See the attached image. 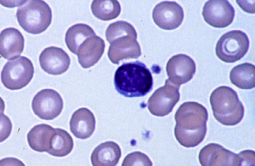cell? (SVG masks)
<instances>
[{"instance_id": "obj_1", "label": "cell", "mask_w": 255, "mask_h": 166, "mask_svg": "<svg viewBox=\"0 0 255 166\" xmlns=\"http://www.w3.org/2000/svg\"><path fill=\"white\" fill-rule=\"evenodd\" d=\"M175 119V136L181 145L193 147L203 141L208 119L207 111L203 105L195 102H186L177 110Z\"/></svg>"}, {"instance_id": "obj_2", "label": "cell", "mask_w": 255, "mask_h": 166, "mask_svg": "<svg viewBox=\"0 0 255 166\" xmlns=\"http://www.w3.org/2000/svg\"><path fill=\"white\" fill-rule=\"evenodd\" d=\"M114 85L117 91L125 97H142L152 89L153 78L144 63L131 62L124 63L117 69Z\"/></svg>"}, {"instance_id": "obj_3", "label": "cell", "mask_w": 255, "mask_h": 166, "mask_svg": "<svg viewBox=\"0 0 255 166\" xmlns=\"http://www.w3.org/2000/svg\"><path fill=\"white\" fill-rule=\"evenodd\" d=\"M210 102L213 115L220 123L235 125L242 119L244 107L233 89L225 86L217 88L212 92Z\"/></svg>"}, {"instance_id": "obj_4", "label": "cell", "mask_w": 255, "mask_h": 166, "mask_svg": "<svg viewBox=\"0 0 255 166\" xmlns=\"http://www.w3.org/2000/svg\"><path fill=\"white\" fill-rule=\"evenodd\" d=\"M19 7L16 17L20 26L28 33L40 34L45 31L52 21V11L43 0L26 1Z\"/></svg>"}, {"instance_id": "obj_5", "label": "cell", "mask_w": 255, "mask_h": 166, "mask_svg": "<svg viewBox=\"0 0 255 166\" xmlns=\"http://www.w3.org/2000/svg\"><path fill=\"white\" fill-rule=\"evenodd\" d=\"M34 72L31 61L25 56H20L5 64L1 74V81L8 89L19 90L28 85Z\"/></svg>"}, {"instance_id": "obj_6", "label": "cell", "mask_w": 255, "mask_h": 166, "mask_svg": "<svg viewBox=\"0 0 255 166\" xmlns=\"http://www.w3.org/2000/svg\"><path fill=\"white\" fill-rule=\"evenodd\" d=\"M249 46L247 35L240 30H232L223 34L216 46L217 56L227 63L235 62L247 53Z\"/></svg>"}, {"instance_id": "obj_7", "label": "cell", "mask_w": 255, "mask_h": 166, "mask_svg": "<svg viewBox=\"0 0 255 166\" xmlns=\"http://www.w3.org/2000/svg\"><path fill=\"white\" fill-rule=\"evenodd\" d=\"M179 87L166 80L165 85L157 89L148 101L150 112L164 116L170 113L180 98Z\"/></svg>"}, {"instance_id": "obj_8", "label": "cell", "mask_w": 255, "mask_h": 166, "mask_svg": "<svg viewBox=\"0 0 255 166\" xmlns=\"http://www.w3.org/2000/svg\"><path fill=\"white\" fill-rule=\"evenodd\" d=\"M63 106L60 95L55 90L45 89L39 91L34 97L32 108L34 113L44 120H52L61 112Z\"/></svg>"}, {"instance_id": "obj_9", "label": "cell", "mask_w": 255, "mask_h": 166, "mask_svg": "<svg viewBox=\"0 0 255 166\" xmlns=\"http://www.w3.org/2000/svg\"><path fill=\"white\" fill-rule=\"evenodd\" d=\"M233 7L227 0H210L203 7L202 15L206 22L216 28L230 25L234 17Z\"/></svg>"}, {"instance_id": "obj_10", "label": "cell", "mask_w": 255, "mask_h": 166, "mask_svg": "<svg viewBox=\"0 0 255 166\" xmlns=\"http://www.w3.org/2000/svg\"><path fill=\"white\" fill-rule=\"evenodd\" d=\"M195 71L196 65L194 60L183 54L172 56L166 65L168 81L178 87L190 81Z\"/></svg>"}, {"instance_id": "obj_11", "label": "cell", "mask_w": 255, "mask_h": 166, "mask_svg": "<svg viewBox=\"0 0 255 166\" xmlns=\"http://www.w3.org/2000/svg\"><path fill=\"white\" fill-rule=\"evenodd\" d=\"M152 17L155 23L160 28L170 30L181 25L184 12L181 6L176 2L163 1L155 6Z\"/></svg>"}, {"instance_id": "obj_12", "label": "cell", "mask_w": 255, "mask_h": 166, "mask_svg": "<svg viewBox=\"0 0 255 166\" xmlns=\"http://www.w3.org/2000/svg\"><path fill=\"white\" fill-rule=\"evenodd\" d=\"M136 39L135 37L126 35L112 41L108 52L110 60L114 64H118L120 60L139 57L141 51Z\"/></svg>"}, {"instance_id": "obj_13", "label": "cell", "mask_w": 255, "mask_h": 166, "mask_svg": "<svg viewBox=\"0 0 255 166\" xmlns=\"http://www.w3.org/2000/svg\"><path fill=\"white\" fill-rule=\"evenodd\" d=\"M42 69L51 75H60L69 68L70 59L61 48L51 46L44 49L39 56Z\"/></svg>"}, {"instance_id": "obj_14", "label": "cell", "mask_w": 255, "mask_h": 166, "mask_svg": "<svg viewBox=\"0 0 255 166\" xmlns=\"http://www.w3.org/2000/svg\"><path fill=\"white\" fill-rule=\"evenodd\" d=\"M235 155L219 144L210 143L201 149L198 157L202 166H233Z\"/></svg>"}, {"instance_id": "obj_15", "label": "cell", "mask_w": 255, "mask_h": 166, "mask_svg": "<svg viewBox=\"0 0 255 166\" xmlns=\"http://www.w3.org/2000/svg\"><path fill=\"white\" fill-rule=\"evenodd\" d=\"M24 46V37L17 29L7 28L0 33V55L4 58H16L22 53Z\"/></svg>"}, {"instance_id": "obj_16", "label": "cell", "mask_w": 255, "mask_h": 166, "mask_svg": "<svg viewBox=\"0 0 255 166\" xmlns=\"http://www.w3.org/2000/svg\"><path fill=\"white\" fill-rule=\"evenodd\" d=\"M104 48V41L100 37L95 35L88 38L78 49L79 63L84 68L93 66L101 58Z\"/></svg>"}, {"instance_id": "obj_17", "label": "cell", "mask_w": 255, "mask_h": 166, "mask_svg": "<svg viewBox=\"0 0 255 166\" xmlns=\"http://www.w3.org/2000/svg\"><path fill=\"white\" fill-rule=\"evenodd\" d=\"M96 121L93 113L88 109L81 108L72 115L70 127L71 132L77 138L86 139L93 133Z\"/></svg>"}, {"instance_id": "obj_18", "label": "cell", "mask_w": 255, "mask_h": 166, "mask_svg": "<svg viewBox=\"0 0 255 166\" xmlns=\"http://www.w3.org/2000/svg\"><path fill=\"white\" fill-rule=\"evenodd\" d=\"M121 155L119 146L114 142L100 144L92 153L91 161L93 166H115Z\"/></svg>"}, {"instance_id": "obj_19", "label": "cell", "mask_w": 255, "mask_h": 166, "mask_svg": "<svg viewBox=\"0 0 255 166\" xmlns=\"http://www.w3.org/2000/svg\"><path fill=\"white\" fill-rule=\"evenodd\" d=\"M55 129L46 124L34 126L27 134V141L33 150L39 152H47L50 149Z\"/></svg>"}, {"instance_id": "obj_20", "label": "cell", "mask_w": 255, "mask_h": 166, "mask_svg": "<svg viewBox=\"0 0 255 166\" xmlns=\"http://www.w3.org/2000/svg\"><path fill=\"white\" fill-rule=\"evenodd\" d=\"M233 84L242 89H251L255 86V67L251 63H244L233 68L230 73Z\"/></svg>"}, {"instance_id": "obj_21", "label": "cell", "mask_w": 255, "mask_h": 166, "mask_svg": "<svg viewBox=\"0 0 255 166\" xmlns=\"http://www.w3.org/2000/svg\"><path fill=\"white\" fill-rule=\"evenodd\" d=\"M96 35L93 29L85 24H76L70 27L65 36V42L68 49L77 54L81 44L88 38Z\"/></svg>"}, {"instance_id": "obj_22", "label": "cell", "mask_w": 255, "mask_h": 166, "mask_svg": "<svg viewBox=\"0 0 255 166\" xmlns=\"http://www.w3.org/2000/svg\"><path fill=\"white\" fill-rule=\"evenodd\" d=\"M91 9L96 17L103 21L116 18L121 12L120 5L115 0H93Z\"/></svg>"}, {"instance_id": "obj_23", "label": "cell", "mask_w": 255, "mask_h": 166, "mask_svg": "<svg viewBox=\"0 0 255 166\" xmlns=\"http://www.w3.org/2000/svg\"><path fill=\"white\" fill-rule=\"evenodd\" d=\"M51 147L48 153L54 156L63 157L69 154L73 148L72 137L65 130L55 128Z\"/></svg>"}, {"instance_id": "obj_24", "label": "cell", "mask_w": 255, "mask_h": 166, "mask_svg": "<svg viewBox=\"0 0 255 166\" xmlns=\"http://www.w3.org/2000/svg\"><path fill=\"white\" fill-rule=\"evenodd\" d=\"M126 35L137 37L133 26L124 21H118L111 24L106 31V39L109 43L117 38Z\"/></svg>"}, {"instance_id": "obj_25", "label": "cell", "mask_w": 255, "mask_h": 166, "mask_svg": "<svg viewBox=\"0 0 255 166\" xmlns=\"http://www.w3.org/2000/svg\"><path fill=\"white\" fill-rule=\"evenodd\" d=\"M122 166H152V163L147 155L141 152L135 151L125 157Z\"/></svg>"}, {"instance_id": "obj_26", "label": "cell", "mask_w": 255, "mask_h": 166, "mask_svg": "<svg viewBox=\"0 0 255 166\" xmlns=\"http://www.w3.org/2000/svg\"><path fill=\"white\" fill-rule=\"evenodd\" d=\"M255 152L246 150L235 155L233 166H255Z\"/></svg>"}, {"instance_id": "obj_27", "label": "cell", "mask_w": 255, "mask_h": 166, "mask_svg": "<svg viewBox=\"0 0 255 166\" xmlns=\"http://www.w3.org/2000/svg\"><path fill=\"white\" fill-rule=\"evenodd\" d=\"M12 129V124L9 118L3 113H0V143L8 138Z\"/></svg>"}, {"instance_id": "obj_28", "label": "cell", "mask_w": 255, "mask_h": 166, "mask_svg": "<svg viewBox=\"0 0 255 166\" xmlns=\"http://www.w3.org/2000/svg\"><path fill=\"white\" fill-rule=\"evenodd\" d=\"M0 166H25V165L17 158L6 157L0 160Z\"/></svg>"}, {"instance_id": "obj_29", "label": "cell", "mask_w": 255, "mask_h": 166, "mask_svg": "<svg viewBox=\"0 0 255 166\" xmlns=\"http://www.w3.org/2000/svg\"><path fill=\"white\" fill-rule=\"evenodd\" d=\"M5 109V103L2 98L0 97V113H3Z\"/></svg>"}]
</instances>
